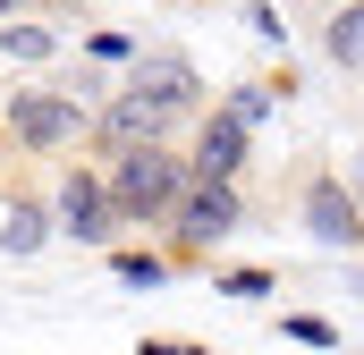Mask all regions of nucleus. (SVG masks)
I'll use <instances>...</instances> for the list:
<instances>
[{
    "label": "nucleus",
    "instance_id": "dca6fc26",
    "mask_svg": "<svg viewBox=\"0 0 364 355\" xmlns=\"http://www.w3.org/2000/svg\"><path fill=\"white\" fill-rule=\"evenodd\" d=\"M85 51H93V60H136V43H127V34H110V26H102V34H93Z\"/></svg>",
    "mask_w": 364,
    "mask_h": 355
},
{
    "label": "nucleus",
    "instance_id": "9d476101",
    "mask_svg": "<svg viewBox=\"0 0 364 355\" xmlns=\"http://www.w3.org/2000/svg\"><path fill=\"white\" fill-rule=\"evenodd\" d=\"M110 271H119L127 288H161V279L178 271V254H153V246H110Z\"/></svg>",
    "mask_w": 364,
    "mask_h": 355
},
{
    "label": "nucleus",
    "instance_id": "f257e3e1",
    "mask_svg": "<svg viewBox=\"0 0 364 355\" xmlns=\"http://www.w3.org/2000/svg\"><path fill=\"white\" fill-rule=\"evenodd\" d=\"M102 170H110V195H119V220H127V229H170L178 203H186V186H195V161H186L170 136H161V144L102 153Z\"/></svg>",
    "mask_w": 364,
    "mask_h": 355
},
{
    "label": "nucleus",
    "instance_id": "6e6552de",
    "mask_svg": "<svg viewBox=\"0 0 364 355\" xmlns=\"http://www.w3.org/2000/svg\"><path fill=\"white\" fill-rule=\"evenodd\" d=\"M127 85L153 93V102H170L178 119H203L212 102H203V77H195V60H178V51H136L127 60Z\"/></svg>",
    "mask_w": 364,
    "mask_h": 355
},
{
    "label": "nucleus",
    "instance_id": "20e7f679",
    "mask_svg": "<svg viewBox=\"0 0 364 355\" xmlns=\"http://www.w3.org/2000/svg\"><path fill=\"white\" fill-rule=\"evenodd\" d=\"M51 212H60V229H68L77 246H110V237L127 229L102 161H68V170H60V186H51Z\"/></svg>",
    "mask_w": 364,
    "mask_h": 355
},
{
    "label": "nucleus",
    "instance_id": "2eb2a0df",
    "mask_svg": "<svg viewBox=\"0 0 364 355\" xmlns=\"http://www.w3.org/2000/svg\"><path fill=\"white\" fill-rule=\"evenodd\" d=\"M34 9H43V17H60V9H85V0H0V17H34Z\"/></svg>",
    "mask_w": 364,
    "mask_h": 355
},
{
    "label": "nucleus",
    "instance_id": "7ed1b4c3",
    "mask_svg": "<svg viewBox=\"0 0 364 355\" xmlns=\"http://www.w3.org/2000/svg\"><path fill=\"white\" fill-rule=\"evenodd\" d=\"M246 229V195H237V178H195L178 203V220H170V254H178V271H195L220 237H237Z\"/></svg>",
    "mask_w": 364,
    "mask_h": 355
},
{
    "label": "nucleus",
    "instance_id": "423d86ee",
    "mask_svg": "<svg viewBox=\"0 0 364 355\" xmlns=\"http://www.w3.org/2000/svg\"><path fill=\"white\" fill-rule=\"evenodd\" d=\"M296 212H305V229L322 237V246H348L356 254L364 246V195H348V178L339 170H305V186H296Z\"/></svg>",
    "mask_w": 364,
    "mask_h": 355
},
{
    "label": "nucleus",
    "instance_id": "39448f33",
    "mask_svg": "<svg viewBox=\"0 0 364 355\" xmlns=\"http://www.w3.org/2000/svg\"><path fill=\"white\" fill-rule=\"evenodd\" d=\"M186 119L170 102H153V93L136 85H110L102 93V110H93V153H127V144H161V136H178Z\"/></svg>",
    "mask_w": 364,
    "mask_h": 355
},
{
    "label": "nucleus",
    "instance_id": "f8f14e48",
    "mask_svg": "<svg viewBox=\"0 0 364 355\" xmlns=\"http://www.w3.org/2000/svg\"><path fill=\"white\" fill-rule=\"evenodd\" d=\"M0 51H17V60H51V51H60V34H51V26H17V17H9V26H0Z\"/></svg>",
    "mask_w": 364,
    "mask_h": 355
},
{
    "label": "nucleus",
    "instance_id": "f3484780",
    "mask_svg": "<svg viewBox=\"0 0 364 355\" xmlns=\"http://www.w3.org/2000/svg\"><path fill=\"white\" fill-rule=\"evenodd\" d=\"M136 355H212V347H195V339H144Z\"/></svg>",
    "mask_w": 364,
    "mask_h": 355
},
{
    "label": "nucleus",
    "instance_id": "f03ea898",
    "mask_svg": "<svg viewBox=\"0 0 364 355\" xmlns=\"http://www.w3.org/2000/svg\"><path fill=\"white\" fill-rule=\"evenodd\" d=\"M0 136H9L26 161H51V153H77V144H93V110H85V93L9 85V93H0Z\"/></svg>",
    "mask_w": 364,
    "mask_h": 355
},
{
    "label": "nucleus",
    "instance_id": "0eeeda50",
    "mask_svg": "<svg viewBox=\"0 0 364 355\" xmlns=\"http://www.w3.org/2000/svg\"><path fill=\"white\" fill-rule=\"evenodd\" d=\"M246 153H255V119H246L237 102H212V110L195 119V144H186L195 178H237V170H246Z\"/></svg>",
    "mask_w": 364,
    "mask_h": 355
},
{
    "label": "nucleus",
    "instance_id": "9b49d317",
    "mask_svg": "<svg viewBox=\"0 0 364 355\" xmlns=\"http://www.w3.org/2000/svg\"><path fill=\"white\" fill-rule=\"evenodd\" d=\"M322 43H331V60H339V68H356V60H364V0H348V9L322 26Z\"/></svg>",
    "mask_w": 364,
    "mask_h": 355
},
{
    "label": "nucleus",
    "instance_id": "ddd939ff",
    "mask_svg": "<svg viewBox=\"0 0 364 355\" xmlns=\"http://www.w3.org/2000/svg\"><path fill=\"white\" fill-rule=\"evenodd\" d=\"M279 330H288L296 347H339V330H331L322 313H279Z\"/></svg>",
    "mask_w": 364,
    "mask_h": 355
},
{
    "label": "nucleus",
    "instance_id": "4468645a",
    "mask_svg": "<svg viewBox=\"0 0 364 355\" xmlns=\"http://www.w3.org/2000/svg\"><path fill=\"white\" fill-rule=\"evenodd\" d=\"M220 288H229V296H272L279 279L272 271H220Z\"/></svg>",
    "mask_w": 364,
    "mask_h": 355
},
{
    "label": "nucleus",
    "instance_id": "1a4fd4ad",
    "mask_svg": "<svg viewBox=\"0 0 364 355\" xmlns=\"http://www.w3.org/2000/svg\"><path fill=\"white\" fill-rule=\"evenodd\" d=\"M60 229V212H43L26 186H9V220H0V254H43Z\"/></svg>",
    "mask_w": 364,
    "mask_h": 355
},
{
    "label": "nucleus",
    "instance_id": "a211bd4d",
    "mask_svg": "<svg viewBox=\"0 0 364 355\" xmlns=\"http://www.w3.org/2000/svg\"><path fill=\"white\" fill-rule=\"evenodd\" d=\"M356 178H364V144H356Z\"/></svg>",
    "mask_w": 364,
    "mask_h": 355
}]
</instances>
